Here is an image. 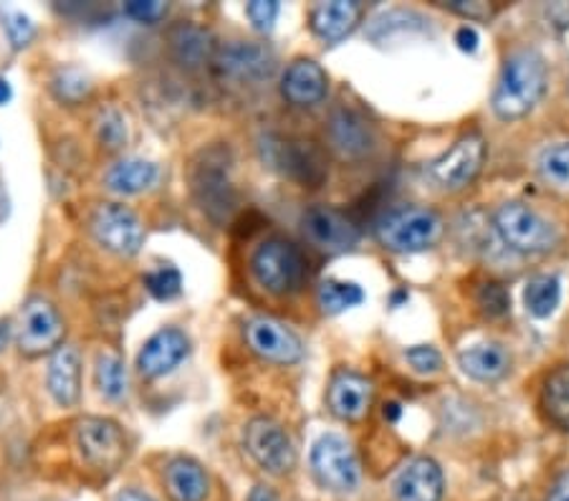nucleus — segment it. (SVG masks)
Instances as JSON below:
<instances>
[{
    "label": "nucleus",
    "instance_id": "13",
    "mask_svg": "<svg viewBox=\"0 0 569 501\" xmlns=\"http://www.w3.org/2000/svg\"><path fill=\"white\" fill-rule=\"evenodd\" d=\"M305 236L311 246L327 253H345L360 241V228L350 216H345L337 208L311 206L301 218Z\"/></svg>",
    "mask_w": 569,
    "mask_h": 501
},
{
    "label": "nucleus",
    "instance_id": "35",
    "mask_svg": "<svg viewBox=\"0 0 569 501\" xmlns=\"http://www.w3.org/2000/svg\"><path fill=\"white\" fill-rule=\"evenodd\" d=\"M97 137L107 150H119L127 142V122L124 114L114 107H107L97 117Z\"/></svg>",
    "mask_w": 569,
    "mask_h": 501
},
{
    "label": "nucleus",
    "instance_id": "3",
    "mask_svg": "<svg viewBox=\"0 0 569 501\" xmlns=\"http://www.w3.org/2000/svg\"><path fill=\"white\" fill-rule=\"evenodd\" d=\"M443 236V221L428 208H398L380 218L378 239L395 253H420L433 249Z\"/></svg>",
    "mask_w": 569,
    "mask_h": 501
},
{
    "label": "nucleus",
    "instance_id": "45",
    "mask_svg": "<svg viewBox=\"0 0 569 501\" xmlns=\"http://www.w3.org/2000/svg\"><path fill=\"white\" fill-rule=\"evenodd\" d=\"M249 501H279L277 491H273L271 487H253L251 494H249Z\"/></svg>",
    "mask_w": 569,
    "mask_h": 501
},
{
    "label": "nucleus",
    "instance_id": "25",
    "mask_svg": "<svg viewBox=\"0 0 569 501\" xmlns=\"http://www.w3.org/2000/svg\"><path fill=\"white\" fill-rule=\"evenodd\" d=\"M458 364H461V370L468 378L479 382H499L501 378L509 375L511 358L501 344L483 342V344H473V348H468L458 354Z\"/></svg>",
    "mask_w": 569,
    "mask_h": 501
},
{
    "label": "nucleus",
    "instance_id": "14",
    "mask_svg": "<svg viewBox=\"0 0 569 501\" xmlns=\"http://www.w3.org/2000/svg\"><path fill=\"white\" fill-rule=\"evenodd\" d=\"M77 443L84 461L94 469H114L124 455L122 428L109 418H81L77 423Z\"/></svg>",
    "mask_w": 569,
    "mask_h": 501
},
{
    "label": "nucleus",
    "instance_id": "8",
    "mask_svg": "<svg viewBox=\"0 0 569 501\" xmlns=\"http://www.w3.org/2000/svg\"><path fill=\"white\" fill-rule=\"evenodd\" d=\"M91 236L117 257H137L144 243V226L134 211L119 203H102L89 218Z\"/></svg>",
    "mask_w": 569,
    "mask_h": 501
},
{
    "label": "nucleus",
    "instance_id": "32",
    "mask_svg": "<svg viewBox=\"0 0 569 501\" xmlns=\"http://www.w3.org/2000/svg\"><path fill=\"white\" fill-rule=\"evenodd\" d=\"M51 91L63 104H81L91 97L94 84H91L87 71L79 67H61L51 79Z\"/></svg>",
    "mask_w": 569,
    "mask_h": 501
},
{
    "label": "nucleus",
    "instance_id": "31",
    "mask_svg": "<svg viewBox=\"0 0 569 501\" xmlns=\"http://www.w3.org/2000/svg\"><path fill=\"white\" fill-rule=\"evenodd\" d=\"M94 380L99 393L109 400H122L127 395V368L124 360L114 352H99L94 364Z\"/></svg>",
    "mask_w": 569,
    "mask_h": 501
},
{
    "label": "nucleus",
    "instance_id": "39",
    "mask_svg": "<svg viewBox=\"0 0 569 501\" xmlns=\"http://www.w3.org/2000/svg\"><path fill=\"white\" fill-rule=\"evenodd\" d=\"M281 6L277 0H253V3L246 6V16L251 18L253 29L261 33L273 31V23H277Z\"/></svg>",
    "mask_w": 569,
    "mask_h": 501
},
{
    "label": "nucleus",
    "instance_id": "16",
    "mask_svg": "<svg viewBox=\"0 0 569 501\" xmlns=\"http://www.w3.org/2000/svg\"><path fill=\"white\" fill-rule=\"evenodd\" d=\"M327 137L332 150L342 160H362L375 148L372 124L350 107H337L327 124Z\"/></svg>",
    "mask_w": 569,
    "mask_h": 501
},
{
    "label": "nucleus",
    "instance_id": "5",
    "mask_svg": "<svg viewBox=\"0 0 569 501\" xmlns=\"http://www.w3.org/2000/svg\"><path fill=\"white\" fill-rule=\"evenodd\" d=\"M251 273L269 294H291L307 277V263L301 251L291 241L269 239L263 241L251 257Z\"/></svg>",
    "mask_w": 569,
    "mask_h": 501
},
{
    "label": "nucleus",
    "instance_id": "24",
    "mask_svg": "<svg viewBox=\"0 0 569 501\" xmlns=\"http://www.w3.org/2000/svg\"><path fill=\"white\" fill-rule=\"evenodd\" d=\"M164 487L172 501H206L210 481L206 469L196 459L178 455L164 469Z\"/></svg>",
    "mask_w": 569,
    "mask_h": 501
},
{
    "label": "nucleus",
    "instance_id": "30",
    "mask_svg": "<svg viewBox=\"0 0 569 501\" xmlns=\"http://www.w3.org/2000/svg\"><path fill=\"white\" fill-rule=\"evenodd\" d=\"M426 29H428V21L416 11H390L375 18L370 29H367V36H370L375 43H382L388 39H395V36L420 33Z\"/></svg>",
    "mask_w": 569,
    "mask_h": 501
},
{
    "label": "nucleus",
    "instance_id": "17",
    "mask_svg": "<svg viewBox=\"0 0 569 501\" xmlns=\"http://www.w3.org/2000/svg\"><path fill=\"white\" fill-rule=\"evenodd\" d=\"M188 334L176 330V327H168V330H160L144 342V348L137 354V370L150 380L162 378L176 370L178 364L188 358Z\"/></svg>",
    "mask_w": 569,
    "mask_h": 501
},
{
    "label": "nucleus",
    "instance_id": "10",
    "mask_svg": "<svg viewBox=\"0 0 569 501\" xmlns=\"http://www.w3.org/2000/svg\"><path fill=\"white\" fill-rule=\"evenodd\" d=\"M243 441L251 459L273 477H283L297 467V449H293L289 433L271 418H253L246 425Z\"/></svg>",
    "mask_w": 569,
    "mask_h": 501
},
{
    "label": "nucleus",
    "instance_id": "4",
    "mask_svg": "<svg viewBox=\"0 0 569 501\" xmlns=\"http://www.w3.org/2000/svg\"><path fill=\"white\" fill-rule=\"evenodd\" d=\"M261 160L271 170L281 172L301 186L319 188L327 180V160L315 142L305 140H283L279 134L261 137Z\"/></svg>",
    "mask_w": 569,
    "mask_h": 501
},
{
    "label": "nucleus",
    "instance_id": "26",
    "mask_svg": "<svg viewBox=\"0 0 569 501\" xmlns=\"http://www.w3.org/2000/svg\"><path fill=\"white\" fill-rule=\"evenodd\" d=\"M160 170L154 162L142 158H124L107 170L104 186L119 196H137L158 182Z\"/></svg>",
    "mask_w": 569,
    "mask_h": 501
},
{
    "label": "nucleus",
    "instance_id": "7",
    "mask_svg": "<svg viewBox=\"0 0 569 501\" xmlns=\"http://www.w3.org/2000/svg\"><path fill=\"white\" fill-rule=\"evenodd\" d=\"M311 471H315L319 487L337 491V494H347V491H355L357 484H360L357 453L337 433L321 435L315 443V449H311Z\"/></svg>",
    "mask_w": 569,
    "mask_h": 501
},
{
    "label": "nucleus",
    "instance_id": "6",
    "mask_svg": "<svg viewBox=\"0 0 569 501\" xmlns=\"http://www.w3.org/2000/svg\"><path fill=\"white\" fill-rule=\"evenodd\" d=\"M493 228H497L499 239L519 253H541L557 243L555 228L537 211H531L525 203H517V200L503 203L493 213Z\"/></svg>",
    "mask_w": 569,
    "mask_h": 501
},
{
    "label": "nucleus",
    "instance_id": "18",
    "mask_svg": "<svg viewBox=\"0 0 569 501\" xmlns=\"http://www.w3.org/2000/svg\"><path fill=\"white\" fill-rule=\"evenodd\" d=\"M440 497H443V471L428 455L412 459L395 479L398 501H440Z\"/></svg>",
    "mask_w": 569,
    "mask_h": 501
},
{
    "label": "nucleus",
    "instance_id": "21",
    "mask_svg": "<svg viewBox=\"0 0 569 501\" xmlns=\"http://www.w3.org/2000/svg\"><path fill=\"white\" fill-rule=\"evenodd\" d=\"M327 71L311 59H297L281 79V91L291 104L311 107L327 97Z\"/></svg>",
    "mask_w": 569,
    "mask_h": 501
},
{
    "label": "nucleus",
    "instance_id": "38",
    "mask_svg": "<svg viewBox=\"0 0 569 501\" xmlns=\"http://www.w3.org/2000/svg\"><path fill=\"white\" fill-rule=\"evenodd\" d=\"M406 360L410 362V368L420 372V375H433L440 368H443V358L436 348L430 344H416V348L406 350Z\"/></svg>",
    "mask_w": 569,
    "mask_h": 501
},
{
    "label": "nucleus",
    "instance_id": "19",
    "mask_svg": "<svg viewBox=\"0 0 569 501\" xmlns=\"http://www.w3.org/2000/svg\"><path fill=\"white\" fill-rule=\"evenodd\" d=\"M168 46L172 59H176L182 69L190 71L203 69L206 63H213L218 53L216 36L196 23H178L176 29H170Z\"/></svg>",
    "mask_w": 569,
    "mask_h": 501
},
{
    "label": "nucleus",
    "instance_id": "48",
    "mask_svg": "<svg viewBox=\"0 0 569 501\" xmlns=\"http://www.w3.org/2000/svg\"><path fill=\"white\" fill-rule=\"evenodd\" d=\"M400 413H402V410H400V405H398V403H388V405H385V418H388L390 423L398 421Z\"/></svg>",
    "mask_w": 569,
    "mask_h": 501
},
{
    "label": "nucleus",
    "instance_id": "27",
    "mask_svg": "<svg viewBox=\"0 0 569 501\" xmlns=\"http://www.w3.org/2000/svg\"><path fill=\"white\" fill-rule=\"evenodd\" d=\"M541 408H545L549 423L569 433V364H559L547 375L545 390H541Z\"/></svg>",
    "mask_w": 569,
    "mask_h": 501
},
{
    "label": "nucleus",
    "instance_id": "49",
    "mask_svg": "<svg viewBox=\"0 0 569 501\" xmlns=\"http://www.w3.org/2000/svg\"><path fill=\"white\" fill-rule=\"evenodd\" d=\"M8 340H11V324L0 322V350H6Z\"/></svg>",
    "mask_w": 569,
    "mask_h": 501
},
{
    "label": "nucleus",
    "instance_id": "2",
    "mask_svg": "<svg viewBox=\"0 0 569 501\" xmlns=\"http://www.w3.org/2000/svg\"><path fill=\"white\" fill-rule=\"evenodd\" d=\"M190 188L210 221L226 223L231 218L238 200L231 182V160L223 148L200 152V160L192 162L190 170Z\"/></svg>",
    "mask_w": 569,
    "mask_h": 501
},
{
    "label": "nucleus",
    "instance_id": "22",
    "mask_svg": "<svg viewBox=\"0 0 569 501\" xmlns=\"http://www.w3.org/2000/svg\"><path fill=\"white\" fill-rule=\"evenodd\" d=\"M49 393L59 405H77L81 395V358L73 344H61L49 362Z\"/></svg>",
    "mask_w": 569,
    "mask_h": 501
},
{
    "label": "nucleus",
    "instance_id": "23",
    "mask_svg": "<svg viewBox=\"0 0 569 501\" xmlns=\"http://www.w3.org/2000/svg\"><path fill=\"white\" fill-rule=\"evenodd\" d=\"M362 8L352 0H332V3H319L311 11V31H315L321 41L337 43L347 39L355 31V26L360 23Z\"/></svg>",
    "mask_w": 569,
    "mask_h": 501
},
{
    "label": "nucleus",
    "instance_id": "46",
    "mask_svg": "<svg viewBox=\"0 0 569 501\" xmlns=\"http://www.w3.org/2000/svg\"><path fill=\"white\" fill-rule=\"evenodd\" d=\"M114 501H154V499H152V497H147V494H142V491L124 489V491H119Z\"/></svg>",
    "mask_w": 569,
    "mask_h": 501
},
{
    "label": "nucleus",
    "instance_id": "42",
    "mask_svg": "<svg viewBox=\"0 0 569 501\" xmlns=\"http://www.w3.org/2000/svg\"><path fill=\"white\" fill-rule=\"evenodd\" d=\"M547 21L555 26L557 31H567L569 29V3L567 0H559V3H549L545 8Z\"/></svg>",
    "mask_w": 569,
    "mask_h": 501
},
{
    "label": "nucleus",
    "instance_id": "12",
    "mask_svg": "<svg viewBox=\"0 0 569 501\" xmlns=\"http://www.w3.org/2000/svg\"><path fill=\"white\" fill-rule=\"evenodd\" d=\"M63 340V319L49 299L36 297L21 309L18 319V348L26 354L59 350Z\"/></svg>",
    "mask_w": 569,
    "mask_h": 501
},
{
    "label": "nucleus",
    "instance_id": "33",
    "mask_svg": "<svg viewBox=\"0 0 569 501\" xmlns=\"http://www.w3.org/2000/svg\"><path fill=\"white\" fill-rule=\"evenodd\" d=\"M539 172L549 186L569 190V142L552 144L539 154Z\"/></svg>",
    "mask_w": 569,
    "mask_h": 501
},
{
    "label": "nucleus",
    "instance_id": "15",
    "mask_svg": "<svg viewBox=\"0 0 569 501\" xmlns=\"http://www.w3.org/2000/svg\"><path fill=\"white\" fill-rule=\"evenodd\" d=\"M246 342H249L251 352L259 354L261 360L277 364H293L305 354V344H301L299 337L287 324L271 317H253L246 324Z\"/></svg>",
    "mask_w": 569,
    "mask_h": 501
},
{
    "label": "nucleus",
    "instance_id": "43",
    "mask_svg": "<svg viewBox=\"0 0 569 501\" xmlns=\"http://www.w3.org/2000/svg\"><path fill=\"white\" fill-rule=\"evenodd\" d=\"M456 43L461 51L473 53L476 49H479V33H476L471 26H463V29L456 31Z\"/></svg>",
    "mask_w": 569,
    "mask_h": 501
},
{
    "label": "nucleus",
    "instance_id": "1",
    "mask_svg": "<svg viewBox=\"0 0 569 501\" xmlns=\"http://www.w3.org/2000/svg\"><path fill=\"white\" fill-rule=\"evenodd\" d=\"M547 89V63L531 49L513 51L503 61L501 77L493 89V112L501 120H521L539 104Z\"/></svg>",
    "mask_w": 569,
    "mask_h": 501
},
{
    "label": "nucleus",
    "instance_id": "29",
    "mask_svg": "<svg viewBox=\"0 0 569 501\" xmlns=\"http://www.w3.org/2000/svg\"><path fill=\"white\" fill-rule=\"evenodd\" d=\"M559 299H562V287H559L557 277H549V273H541V277L529 279L525 289V304L527 312L537 319H547L555 314L559 307Z\"/></svg>",
    "mask_w": 569,
    "mask_h": 501
},
{
    "label": "nucleus",
    "instance_id": "37",
    "mask_svg": "<svg viewBox=\"0 0 569 501\" xmlns=\"http://www.w3.org/2000/svg\"><path fill=\"white\" fill-rule=\"evenodd\" d=\"M3 29L13 49H26L36 36V26L31 23V18L18 11H8L3 16Z\"/></svg>",
    "mask_w": 569,
    "mask_h": 501
},
{
    "label": "nucleus",
    "instance_id": "34",
    "mask_svg": "<svg viewBox=\"0 0 569 501\" xmlns=\"http://www.w3.org/2000/svg\"><path fill=\"white\" fill-rule=\"evenodd\" d=\"M144 289L158 299V302H170L180 297L182 291V273L176 267H160L144 273Z\"/></svg>",
    "mask_w": 569,
    "mask_h": 501
},
{
    "label": "nucleus",
    "instance_id": "11",
    "mask_svg": "<svg viewBox=\"0 0 569 501\" xmlns=\"http://www.w3.org/2000/svg\"><path fill=\"white\" fill-rule=\"evenodd\" d=\"M486 160V140L479 132H471L458 140L428 166L430 178L446 190H461L479 176Z\"/></svg>",
    "mask_w": 569,
    "mask_h": 501
},
{
    "label": "nucleus",
    "instance_id": "36",
    "mask_svg": "<svg viewBox=\"0 0 569 501\" xmlns=\"http://www.w3.org/2000/svg\"><path fill=\"white\" fill-rule=\"evenodd\" d=\"M476 302H479L486 317H503L509 312L511 299L509 291L497 284V281H486V284H481V289L476 291Z\"/></svg>",
    "mask_w": 569,
    "mask_h": 501
},
{
    "label": "nucleus",
    "instance_id": "40",
    "mask_svg": "<svg viewBox=\"0 0 569 501\" xmlns=\"http://www.w3.org/2000/svg\"><path fill=\"white\" fill-rule=\"evenodd\" d=\"M124 13L132 21L152 26L168 16V3H160V0H130V3H124Z\"/></svg>",
    "mask_w": 569,
    "mask_h": 501
},
{
    "label": "nucleus",
    "instance_id": "44",
    "mask_svg": "<svg viewBox=\"0 0 569 501\" xmlns=\"http://www.w3.org/2000/svg\"><path fill=\"white\" fill-rule=\"evenodd\" d=\"M547 501H569V469L559 473L552 489H549Z\"/></svg>",
    "mask_w": 569,
    "mask_h": 501
},
{
    "label": "nucleus",
    "instance_id": "20",
    "mask_svg": "<svg viewBox=\"0 0 569 501\" xmlns=\"http://www.w3.org/2000/svg\"><path fill=\"white\" fill-rule=\"evenodd\" d=\"M327 403L329 410L342 421H360L372 403L370 380L357 375V372H339L332 385H329Z\"/></svg>",
    "mask_w": 569,
    "mask_h": 501
},
{
    "label": "nucleus",
    "instance_id": "47",
    "mask_svg": "<svg viewBox=\"0 0 569 501\" xmlns=\"http://www.w3.org/2000/svg\"><path fill=\"white\" fill-rule=\"evenodd\" d=\"M11 97H13V89H11V84H8V79L0 77V104H8V102H11Z\"/></svg>",
    "mask_w": 569,
    "mask_h": 501
},
{
    "label": "nucleus",
    "instance_id": "41",
    "mask_svg": "<svg viewBox=\"0 0 569 501\" xmlns=\"http://www.w3.org/2000/svg\"><path fill=\"white\" fill-rule=\"evenodd\" d=\"M446 6L456 13L471 18V21H483V18L491 16V6L481 3V0H473V3H468V0H451V3H446Z\"/></svg>",
    "mask_w": 569,
    "mask_h": 501
},
{
    "label": "nucleus",
    "instance_id": "28",
    "mask_svg": "<svg viewBox=\"0 0 569 501\" xmlns=\"http://www.w3.org/2000/svg\"><path fill=\"white\" fill-rule=\"evenodd\" d=\"M317 299L325 314H342L347 309L365 302V291L360 284H355V281L327 279L319 284Z\"/></svg>",
    "mask_w": 569,
    "mask_h": 501
},
{
    "label": "nucleus",
    "instance_id": "9",
    "mask_svg": "<svg viewBox=\"0 0 569 501\" xmlns=\"http://www.w3.org/2000/svg\"><path fill=\"white\" fill-rule=\"evenodd\" d=\"M218 77L238 84H261L277 71V53L269 43L261 41H231L218 46L213 59Z\"/></svg>",
    "mask_w": 569,
    "mask_h": 501
}]
</instances>
